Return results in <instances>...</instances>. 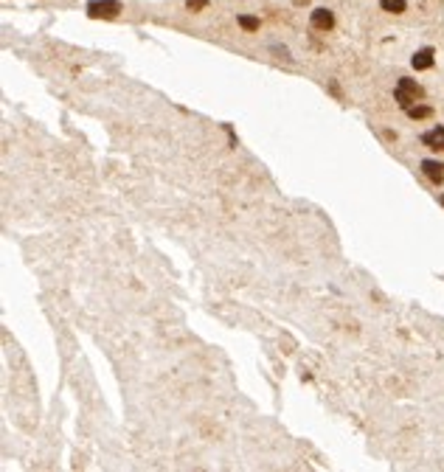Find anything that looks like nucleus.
<instances>
[{"mask_svg": "<svg viewBox=\"0 0 444 472\" xmlns=\"http://www.w3.org/2000/svg\"><path fill=\"white\" fill-rule=\"evenodd\" d=\"M424 96V90H422V85L419 82H413V79H399L396 82V90H394V99L399 101V107L402 110H408V107H413L416 101Z\"/></svg>", "mask_w": 444, "mask_h": 472, "instance_id": "obj_1", "label": "nucleus"}, {"mask_svg": "<svg viewBox=\"0 0 444 472\" xmlns=\"http://www.w3.org/2000/svg\"><path fill=\"white\" fill-rule=\"evenodd\" d=\"M121 12V3L118 0H90L87 3V17L93 20H113Z\"/></svg>", "mask_w": 444, "mask_h": 472, "instance_id": "obj_2", "label": "nucleus"}, {"mask_svg": "<svg viewBox=\"0 0 444 472\" xmlns=\"http://www.w3.org/2000/svg\"><path fill=\"white\" fill-rule=\"evenodd\" d=\"M309 20H312V29H318V31H332V26H335V15H332L329 9H315Z\"/></svg>", "mask_w": 444, "mask_h": 472, "instance_id": "obj_3", "label": "nucleus"}, {"mask_svg": "<svg viewBox=\"0 0 444 472\" xmlns=\"http://www.w3.org/2000/svg\"><path fill=\"white\" fill-rule=\"evenodd\" d=\"M422 143L430 146V149H436V152H444V127H433L430 132H424Z\"/></svg>", "mask_w": 444, "mask_h": 472, "instance_id": "obj_4", "label": "nucleus"}, {"mask_svg": "<svg viewBox=\"0 0 444 472\" xmlns=\"http://www.w3.org/2000/svg\"><path fill=\"white\" fill-rule=\"evenodd\" d=\"M433 48H419L413 54V59H410V65H413L416 71H427V68H433Z\"/></svg>", "mask_w": 444, "mask_h": 472, "instance_id": "obj_5", "label": "nucleus"}, {"mask_svg": "<svg viewBox=\"0 0 444 472\" xmlns=\"http://www.w3.org/2000/svg\"><path fill=\"white\" fill-rule=\"evenodd\" d=\"M422 172H424V177H430L433 183H441L444 180V163H438V160H422Z\"/></svg>", "mask_w": 444, "mask_h": 472, "instance_id": "obj_6", "label": "nucleus"}, {"mask_svg": "<svg viewBox=\"0 0 444 472\" xmlns=\"http://www.w3.org/2000/svg\"><path fill=\"white\" fill-rule=\"evenodd\" d=\"M405 113L419 121V118H430V115H433V107H430V104H413V107H408Z\"/></svg>", "mask_w": 444, "mask_h": 472, "instance_id": "obj_7", "label": "nucleus"}, {"mask_svg": "<svg viewBox=\"0 0 444 472\" xmlns=\"http://www.w3.org/2000/svg\"><path fill=\"white\" fill-rule=\"evenodd\" d=\"M382 12H391V15H402L405 9H408V3L405 0H380Z\"/></svg>", "mask_w": 444, "mask_h": 472, "instance_id": "obj_8", "label": "nucleus"}, {"mask_svg": "<svg viewBox=\"0 0 444 472\" xmlns=\"http://www.w3.org/2000/svg\"><path fill=\"white\" fill-rule=\"evenodd\" d=\"M237 20H239V26H242L245 31H259V17H253V15H239Z\"/></svg>", "mask_w": 444, "mask_h": 472, "instance_id": "obj_9", "label": "nucleus"}, {"mask_svg": "<svg viewBox=\"0 0 444 472\" xmlns=\"http://www.w3.org/2000/svg\"><path fill=\"white\" fill-rule=\"evenodd\" d=\"M208 0H186V9L188 12H197V9H205Z\"/></svg>", "mask_w": 444, "mask_h": 472, "instance_id": "obj_10", "label": "nucleus"}, {"mask_svg": "<svg viewBox=\"0 0 444 472\" xmlns=\"http://www.w3.org/2000/svg\"><path fill=\"white\" fill-rule=\"evenodd\" d=\"M293 3H295V6H307L309 0H293Z\"/></svg>", "mask_w": 444, "mask_h": 472, "instance_id": "obj_11", "label": "nucleus"}, {"mask_svg": "<svg viewBox=\"0 0 444 472\" xmlns=\"http://www.w3.org/2000/svg\"><path fill=\"white\" fill-rule=\"evenodd\" d=\"M441 205H444V197H441Z\"/></svg>", "mask_w": 444, "mask_h": 472, "instance_id": "obj_12", "label": "nucleus"}]
</instances>
